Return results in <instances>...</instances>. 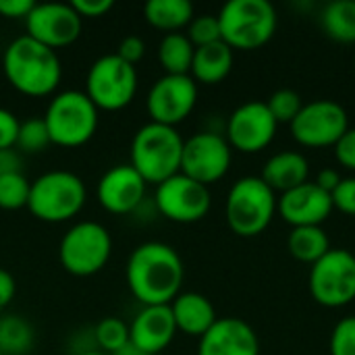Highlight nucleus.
Here are the masks:
<instances>
[{"instance_id": "obj_1", "label": "nucleus", "mask_w": 355, "mask_h": 355, "mask_svg": "<svg viewBox=\"0 0 355 355\" xmlns=\"http://www.w3.org/2000/svg\"><path fill=\"white\" fill-rule=\"evenodd\" d=\"M185 266L179 252L164 241L137 245L125 266V281L141 306H171L181 293Z\"/></svg>"}, {"instance_id": "obj_2", "label": "nucleus", "mask_w": 355, "mask_h": 355, "mask_svg": "<svg viewBox=\"0 0 355 355\" xmlns=\"http://www.w3.org/2000/svg\"><path fill=\"white\" fill-rule=\"evenodd\" d=\"M2 71L12 89L31 98L54 94L62 79V64L56 50L35 42L27 33L17 35L4 48Z\"/></svg>"}, {"instance_id": "obj_3", "label": "nucleus", "mask_w": 355, "mask_h": 355, "mask_svg": "<svg viewBox=\"0 0 355 355\" xmlns=\"http://www.w3.org/2000/svg\"><path fill=\"white\" fill-rule=\"evenodd\" d=\"M183 137L177 127L146 123L141 125L131 139V166L144 177L146 183L160 185L173 175L181 173L183 156Z\"/></svg>"}, {"instance_id": "obj_4", "label": "nucleus", "mask_w": 355, "mask_h": 355, "mask_svg": "<svg viewBox=\"0 0 355 355\" xmlns=\"http://www.w3.org/2000/svg\"><path fill=\"white\" fill-rule=\"evenodd\" d=\"M85 202L83 179L71 171L56 168L31 181L27 210L42 223H67L83 210Z\"/></svg>"}, {"instance_id": "obj_5", "label": "nucleus", "mask_w": 355, "mask_h": 355, "mask_svg": "<svg viewBox=\"0 0 355 355\" xmlns=\"http://www.w3.org/2000/svg\"><path fill=\"white\" fill-rule=\"evenodd\" d=\"M42 119L54 146L79 148L94 137L100 123V110L83 89H64L52 96Z\"/></svg>"}, {"instance_id": "obj_6", "label": "nucleus", "mask_w": 355, "mask_h": 355, "mask_svg": "<svg viewBox=\"0 0 355 355\" xmlns=\"http://www.w3.org/2000/svg\"><path fill=\"white\" fill-rule=\"evenodd\" d=\"M220 37L233 50H258L277 31V10L268 0H229L218 10Z\"/></svg>"}, {"instance_id": "obj_7", "label": "nucleus", "mask_w": 355, "mask_h": 355, "mask_svg": "<svg viewBox=\"0 0 355 355\" xmlns=\"http://www.w3.org/2000/svg\"><path fill=\"white\" fill-rule=\"evenodd\" d=\"M277 212V193L260 177L237 179L225 200V218L239 237H258L272 223Z\"/></svg>"}, {"instance_id": "obj_8", "label": "nucleus", "mask_w": 355, "mask_h": 355, "mask_svg": "<svg viewBox=\"0 0 355 355\" xmlns=\"http://www.w3.org/2000/svg\"><path fill=\"white\" fill-rule=\"evenodd\" d=\"M112 254L110 231L98 220L75 223L58 243V262L73 277L100 272Z\"/></svg>"}, {"instance_id": "obj_9", "label": "nucleus", "mask_w": 355, "mask_h": 355, "mask_svg": "<svg viewBox=\"0 0 355 355\" xmlns=\"http://www.w3.org/2000/svg\"><path fill=\"white\" fill-rule=\"evenodd\" d=\"M137 71L116 52L96 58L85 75V96L98 110H123L137 94Z\"/></svg>"}, {"instance_id": "obj_10", "label": "nucleus", "mask_w": 355, "mask_h": 355, "mask_svg": "<svg viewBox=\"0 0 355 355\" xmlns=\"http://www.w3.org/2000/svg\"><path fill=\"white\" fill-rule=\"evenodd\" d=\"M308 287L316 304L343 308L355 300V256L349 250L331 248L310 266Z\"/></svg>"}, {"instance_id": "obj_11", "label": "nucleus", "mask_w": 355, "mask_h": 355, "mask_svg": "<svg viewBox=\"0 0 355 355\" xmlns=\"http://www.w3.org/2000/svg\"><path fill=\"white\" fill-rule=\"evenodd\" d=\"M347 129V110L335 100H312L304 104L291 123V135L304 148H335Z\"/></svg>"}, {"instance_id": "obj_12", "label": "nucleus", "mask_w": 355, "mask_h": 355, "mask_svg": "<svg viewBox=\"0 0 355 355\" xmlns=\"http://www.w3.org/2000/svg\"><path fill=\"white\" fill-rule=\"evenodd\" d=\"M231 160L233 148L225 135L214 131H200L183 141L181 173L208 187L229 173Z\"/></svg>"}, {"instance_id": "obj_13", "label": "nucleus", "mask_w": 355, "mask_h": 355, "mask_svg": "<svg viewBox=\"0 0 355 355\" xmlns=\"http://www.w3.org/2000/svg\"><path fill=\"white\" fill-rule=\"evenodd\" d=\"M154 204L164 218L181 225H191L202 220L210 212L212 196L206 185L189 179L183 173H177L156 185Z\"/></svg>"}, {"instance_id": "obj_14", "label": "nucleus", "mask_w": 355, "mask_h": 355, "mask_svg": "<svg viewBox=\"0 0 355 355\" xmlns=\"http://www.w3.org/2000/svg\"><path fill=\"white\" fill-rule=\"evenodd\" d=\"M198 104V83L191 75H162L158 77L146 100L150 121L177 127Z\"/></svg>"}, {"instance_id": "obj_15", "label": "nucleus", "mask_w": 355, "mask_h": 355, "mask_svg": "<svg viewBox=\"0 0 355 355\" xmlns=\"http://www.w3.org/2000/svg\"><path fill=\"white\" fill-rule=\"evenodd\" d=\"M27 35L35 42L56 50L71 46L83 29V19L71 2H35L25 17Z\"/></svg>"}, {"instance_id": "obj_16", "label": "nucleus", "mask_w": 355, "mask_h": 355, "mask_svg": "<svg viewBox=\"0 0 355 355\" xmlns=\"http://www.w3.org/2000/svg\"><path fill=\"white\" fill-rule=\"evenodd\" d=\"M279 129V123L270 114L266 102L250 100L237 106L227 121L225 139L233 150L243 154H256L270 146Z\"/></svg>"}, {"instance_id": "obj_17", "label": "nucleus", "mask_w": 355, "mask_h": 355, "mask_svg": "<svg viewBox=\"0 0 355 355\" xmlns=\"http://www.w3.org/2000/svg\"><path fill=\"white\" fill-rule=\"evenodd\" d=\"M331 193L318 187L314 181H306L277 198V212L279 216L295 227H322L333 212Z\"/></svg>"}, {"instance_id": "obj_18", "label": "nucleus", "mask_w": 355, "mask_h": 355, "mask_svg": "<svg viewBox=\"0 0 355 355\" xmlns=\"http://www.w3.org/2000/svg\"><path fill=\"white\" fill-rule=\"evenodd\" d=\"M148 183L131 164L110 166L98 181L96 196L100 206L110 214H129L146 198Z\"/></svg>"}, {"instance_id": "obj_19", "label": "nucleus", "mask_w": 355, "mask_h": 355, "mask_svg": "<svg viewBox=\"0 0 355 355\" xmlns=\"http://www.w3.org/2000/svg\"><path fill=\"white\" fill-rule=\"evenodd\" d=\"M198 355H260V339L245 320L225 316L200 337Z\"/></svg>"}, {"instance_id": "obj_20", "label": "nucleus", "mask_w": 355, "mask_h": 355, "mask_svg": "<svg viewBox=\"0 0 355 355\" xmlns=\"http://www.w3.org/2000/svg\"><path fill=\"white\" fill-rule=\"evenodd\" d=\"M177 335L171 306H141L129 324V343L150 355L164 352Z\"/></svg>"}, {"instance_id": "obj_21", "label": "nucleus", "mask_w": 355, "mask_h": 355, "mask_svg": "<svg viewBox=\"0 0 355 355\" xmlns=\"http://www.w3.org/2000/svg\"><path fill=\"white\" fill-rule=\"evenodd\" d=\"M171 312L177 324V333L187 337H202L218 320L212 302L198 291H181L171 302Z\"/></svg>"}, {"instance_id": "obj_22", "label": "nucleus", "mask_w": 355, "mask_h": 355, "mask_svg": "<svg viewBox=\"0 0 355 355\" xmlns=\"http://www.w3.org/2000/svg\"><path fill=\"white\" fill-rule=\"evenodd\" d=\"M310 177V162L302 152H277L272 154L262 168L260 179L277 193H285L297 185H304Z\"/></svg>"}, {"instance_id": "obj_23", "label": "nucleus", "mask_w": 355, "mask_h": 355, "mask_svg": "<svg viewBox=\"0 0 355 355\" xmlns=\"http://www.w3.org/2000/svg\"><path fill=\"white\" fill-rule=\"evenodd\" d=\"M233 62H235L233 48L220 40V42L196 48L189 75L193 77L196 83L216 85L229 77V73L233 71Z\"/></svg>"}, {"instance_id": "obj_24", "label": "nucleus", "mask_w": 355, "mask_h": 355, "mask_svg": "<svg viewBox=\"0 0 355 355\" xmlns=\"http://www.w3.org/2000/svg\"><path fill=\"white\" fill-rule=\"evenodd\" d=\"M193 17V4L189 0H148L144 4V19L166 33L181 31Z\"/></svg>"}, {"instance_id": "obj_25", "label": "nucleus", "mask_w": 355, "mask_h": 355, "mask_svg": "<svg viewBox=\"0 0 355 355\" xmlns=\"http://www.w3.org/2000/svg\"><path fill=\"white\" fill-rule=\"evenodd\" d=\"M193 52L196 46L189 42L187 33H164L158 44V62L166 75H189Z\"/></svg>"}, {"instance_id": "obj_26", "label": "nucleus", "mask_w": 355, "mask_h": 355, "mask_svg": "<svg viewBox=\"0 0 355 355\" xmlns=\"http://www.w3.org/2000/svg\"><path fill=\"white\" fill-rule=\"evenodd\" d=\"M287 250L297 262L312 266L331 250V239L322 227H295L287 237Z\"/></svg>"}, {"instance_id": "obj_27", "label": "nucleus", "mask_w": 355, "mask_h": 355, "mask_svg": "<svg viewBox=\"0 0 355 355\" xmlns=\"http://www.w3.org/2000/svg\"><path fill=\"white\" fill-rule=\"evenodd\" d=\"M320 27L339 44H355V0L329 2L320 12Z\"/></svg>"}, {"instance_id": "obj_28", "label": "nucleus", "mask_w": 355, "mask_h": 355, "mask_svg": "<svg viewBox=\"0 0 355 355\" xmlns=\"http://www.w3.org/2000/svg\"><path fill=\"white\" fill-rule=\"evenodd\" d=\"M35 345V331L25 316H0V354L27 355Z\"/></svg>"}, {"instance_id": "obj_29", "label": "nucleus", "mask_w": 355, "mask_h": 355, "mask_svg": "<svg viewBox=\"0 0 355 355\" xmlns=\"http://www.w3.org/2000/svg\"><path fill=\"white\" fill-rule=\"evenodd\" d=\"M96 347L104 354L112 355L129 343V324L116 316L102 318L94 329Z\"/></svg>"}, {"instance_id": "obj_30", "label": "nucleus", "mask_w": 355, "mask_h": 355, "mask_svg": "<svg viewBox=\"0 0 355 355\" xmlns=\"http://www.w3.org/2000/svg\"><path fill=\"white\" fill-rule=\"evenodd\" d=\"M29 191H31V181L23 173L0 177V208L2 210L27 208Z\"/></svg>"}, {"instance_id": "obj_31", "label": "nucleus", "mask_w": 355, "mask_h": 355, "mask_svg": "<svg viewBox=\"0 0 355 355\" xmlns=\"http://www.w3.org/2000/svg\"><path fill=\"white\" fill-rule=\"evenodd\" d=\"M50 144H52L50 141V133H48V127H46V123H44L42 116L40 119L21 121L19 135H17V144H15V148L21 154H40Z\"/></svg>"}, {"instance_id": "obj_32", "label": "nucleus", "mask_w": 355, "mask_h": 355, "mask_svg": "<svg viewBox=\"0 0 355 355\" xmlns=\"http://www.w3.org/2000/svg\"><path fill=\"white\" fill-rule=\"evenodd\" d=\"M266 106H268L270 114L275 116V121L279 125L281 123L291 125L293 119L304 108V102H302V96L295 89H287L285 87V89H277L275 94H270V98L266 100Z\"/></svg>"}, {"instance_id": "obj_33", "label": "nucleus", "mask_w": 355, "mask_h": 355, "mask_svg": "<svg viewBox=\"0 0 355 355\" xmlns=\"http://www.w3.org/2000/svg\"><path fill=\"white\" fill-rule=\"evenodd\" d=\"M187 37L189 42L200 48V46H208L214 42H220V23L216 15H198L191 19V23L187 25Z\"/></svg>"}, {"instance_id": "obj_34", "label": "nucleus", "mask_w": 355, "mask_h": 355, "mask_svg": "<svg viewBox=\"0 0 355 355\" xmlns=\"http://www.w3.org/2000/svg\"><path fill=\"white\" fill-rule=\"evenodd\" d=\"M331 355H355V316L341 318L331 333Z\"/></svg>"}, {"instance_id": "obj_35", "label": "nucleus", "mask_w": 355, "mask_h": 355, "mask_svg": "<svg viewBox=\"0 0 355 355\" xmlns=\"http://www.w3.org/2000/svg\"><path fill=\"white\" fill-rule=\"evenodd\" d=\"M331 200L335 210L347 216H355V177H343L331 193Z\"/></svg>"}, {"instance_id": "obj_36", "label": "nucleus", "mask_w": 355, "mask_h": 355, "mask_svg": "<svg viewBox=\"0 0 355 355\" xmlns=\"http://www.w3.org/2000/svg\"><path fill=\"white\" fill-rule=\"evenodd\" d=\"M19 127H21V121L17 119V114L10 112L8 108H0V150L15 148Z\"/></svg>"}, {"instance_id": "obj_37", "label": "nucleus", "mask_w": 355, "mask_h": 355, "mask_svg": "<svg viewBox=\"0 0 355 355\" xmlns=\"http://www.w3.org/2000/svg\"><path fill=\"white\" fill-rule=\"evenodd\" d=\"M335 158L337 162L347 168V171H355V127H349L343 137L335 144Z\"/></svg>"}, {"instance_id": "obj_38", "label": "nucleus", "mask_w": 355, "mask_h": 355, "mask_svg": "<svg viewBox=\"0 0 355 355\" xmlns=\"http://www.w3.org/2000/svg\"><path fill=\"white\" fill-rule=\"evenodd\" d=\"M116 54H119L125 62H129V64L135 67V62H139V60L144 58V54H146V42H144L139 35H127V37L121 40Z\"/></svg>"}, {"instance_id": "obj_39", "label": "nucleus", "mask_w": 355, "mask_h": 355, "mask_svg": "<svg viewBox=\"0 0 355 355\" xmlns=\"http://www.w3.org/2000/svg\"><path fill=\"white\" fill-rule=\"evenodd\" d=\"M71 6L77 10L81 19H96V17H104L114 6V2L112 0H73Z\"/></svg>"}, {"instance_id": "obj_40", "label": "nucleus", "mask_w": 355, "mask_h": 355, "mask_svg": "<svg viewBox=\"0 0 355 355\" xmlns=\"http://www.w3.org/2000/svg\"><path fill=\"white\" fill-rule=\"evenodd\" d=\"M35 6L33 0H0V15L6 19H23Z\"/></svg>"}, {"instance_id": "obj_41", "label": "nucleus", "mask_w": 355, "mask_h": 355, "mask_svg": "<svg viewBox=\"0 0 355 355\" xmlns=\"http://www.w3.org/2000/svg\"><path fill=\"white\" fill-rule=\"evenodd\" d=\"M21 166H23V158L17 148L0 150V177L12 175V173H23Z\"/></svg>"}, {"instance_id": "obj_42", "label": "nucleus", "mask_w": 355, "mask_h": 355, "mask_svg": "<svg viewBox=\"0 0 355 355\" xmlns=\"http://www.w3.org/2000/svg\"><path fill=\"white\" fill-rule=\"evenodd\" d=\"M17 295V281L15 277L6 270L0 268V310H4Z\"/></svg>"}, {"instance_id": "obj_43", "label": "nucleus", "mask_w": 355, "mask_h": 355, "mask_svg": "<svg viewBox=\"0 0 355 355\" xmlns=\"http://www.w3.org/2000/svg\"><path fill=\"white\" fill-rule=\"evenodd\" d=\"M341 179H343V177H341V173H339L337 168H322V171L316 175V181H314V183H316L318 187H322L324 191L333 193L335 187L341 183Z\"/></svg>"}, {"instance_id": "obj_44", "label": "nucleus", "mask_w": 355, "mask_h": 355, "mask_svg": "<svg viewBox=\"0 0 355 355\" xmlns=\"http://www.w3.org/2000/svg\"><path fill=\"white\" fill-rule=\"evenodd\" d=\"M112 355H150V354H146V352H141V349H137L135 345H131V343H127L123 349H119L116 354H112Z\"/></svg>"}, {"instance_id": "obj_45", "label": "nucleus", "mask_w": 355, "mask_h": 355, "mask_svg": "<svg viewBox=\"0 0 355 355\" xmlns=\"http://www.w3.org/2000/svg\"><path fill=\"white\" fill-rule=\"evenodd\" d=\"M77 355H108V354H104V352H100L98 347H94V349H83V352H79Z\"/></svg>"}, {"instance_id": "obj_46", "label": "nucleus", "mask_w": 355, "mask_h": 355, "mask_svg": "<svg viewBox=\"0 0 355 355\" xmlns=\"http://www.w3.org/2000/svg\"><path fill=\"white\" fill-rule=\"evenodd\" d=\"M354 67H355V58H354Z\"/></svg>"}, {"instance_id": "obj_47", "label": "nucleus", "mask_w": 355, "mask_h": 355, "mask_svg": "<svg viewBox=\"0 0 355 355\" xmlns=\"http://www.w3.org/2000/svg\"><path fill=\"white\" fill-rule=\"evenodd\" d=\"M0 355H2V354H0Z\"/></svg>"}]
</instances>
